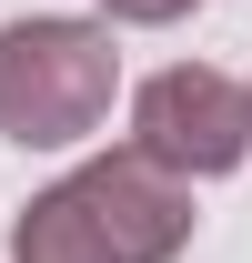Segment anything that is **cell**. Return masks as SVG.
<instances>
[{"instance_id":"obj_1","label":"cell","mask_w":252,"mask_h":263,"mask_svg":"<svg viewBox=\"0 0 252 263\" xmlns=\"http://www.w3.org/2000/svg\"><path fill=\"white\" fill-rule=\"evenodd\" d=\"M182 243H192V182L161 172L141 142L31 193L10 223V263H172Z\"/></svg>"},{"instance_id":"obj_2","label":"cell","mask_w":252,"mask_h":263,"mask_svg":"<svg viewBox=\"0 0 252 263\" xmlns=\"http://www.w3.org/2000/svg\"><path fill=\"white\" fill-rule=\"evenodd\" d=\"M111 91H121V51L101 21H10L0 31V132L20 152H71L111 122Z\"/></svg>"},{"instance_id":"obj_3","label":"cell","mask_w":252,"mask_h":263,"mask_svg":"<svg viewBox=\"0 0 252 263\" xmlns=\"http://www.w3.org/2000/svg\"><path fill=\"white\" fill-rule=\"evenodd\" d=\"M131 142H141L161 172L212 182V172H232L252 152V91L222 81L212 61H172V71H152V81L131 91Z\"/></svg>"},{"instance_id":"obj_4","label":"cell","mask_w":252,"mask_h":263,"mask_svg":"<svg viewBox=\"0 0 252 263\" xmlns=\"http://www.w3.org/2000/svg\"><path fill=\"white\" fill-rule=\"evenodd\" d=\"M111 21H131V31H161V21H192L202 0H101Z\"/></svg>"}]
</instances>
